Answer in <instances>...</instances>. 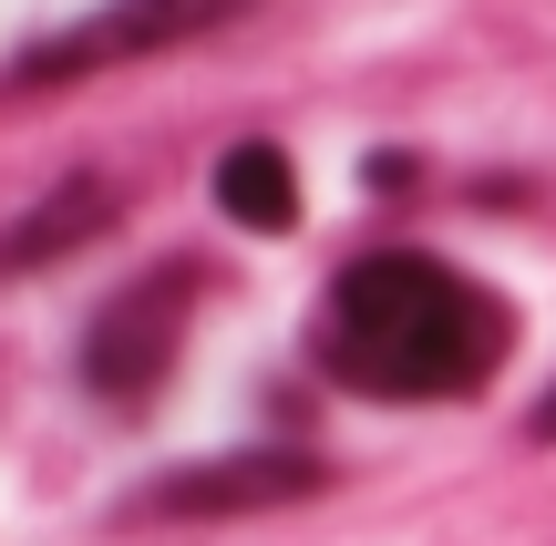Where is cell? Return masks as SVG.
Here are the masks:
<instances>
[{"label":"cell","instance_id":"cell-5","mask_svg":"<svg viewBox=\"0 0 556 546\" xmlns=\"http://www.w3.org/2000/svg\"><path fill=\"white\" fill-rule=\"evenodd\" d=\"M206 186H217V206H227L238 227H258V238L299 227V176H289V155H278V144H227Z\"/></svg>","mask_w":556,"mask_h":546},{"label":"cell","instance_id":"cell-1","mask_svg":"<svg viewBox=\"0 0 556 546\" xmlns=\"http://www.w3.org/2000/svg\"><path fill=\"white\" fill-rule=\"evenodd\" d=\"M505 341H516L505 300L422 247H381V258L340 268L330 289V371L361 392H402V403L475 392L505 361Z\"/></svg>","mask_w":556,"mask_h":546},{"label":"cell","instance_id":"cell-2","mask_svg":"<svg viewBox=\"0 0 556 546\" xmlns=\"http://www.w3.org/2000/svg\"><path fill=\"white\" fill-rule=\"evenodd\" d=\"M176 341H186V268H165L155 289H124V300L93 320L83 382H93L103 403H144V392L176 371Z\"/></svg>","mask_w":556,"mask_h":546},{"label":"cell","instance_id":"cell-7","mask_svg":"<svg viewBox=\"0 0 556 546\" xmlns=\"http://www.w3.org/2000/svg\"><path fill=\"white\" fill-rule=\"evenodd\" d=\"M526 433H536V444H556V392H546L536 412H526Z\"/></svg>","mask_w":556,"mask_h":546},{"label":"cell","instance_id":"cell-4","mask_svg":"<svg viewBox=\"0 0 556 546\" xmlns=\"http://www.w3.org/2000/svg\"><path fill=\"white\" fill-rule=\"evenodd\" d=\"M289 495H319L309 454H217V465H176L165 485H144V516H258Z\"/></svg>","mask_w":556,"mask_h":546},{"label":"cell","instance_id":"cell-6","mask_svg":"<svg viewBox=\"0 0 556 546\" xmlns=\"http://www.w3.org/2000/svg\"><path fill=\"white\" fill-rule=\"evenodd\" d=\"M103 206H114V196H103L93 176H83V186H62V196H41L31 217L0 238V279H11V268H31V258H52V247H73V238H93V227H103Z\"/></svg>","mask_w":556,"mask_h":546},{"label":"cell","instance_id":"cell-3","mask_svg":"<svg viewBox=\"0 0 556 546\" xmlns=\"http://www.w3.org/2000/svg\"><path fill=\"white\" fill-rule=\"evenodd\" d=\"M248 0H103L83 31L21 52V82H52V73H93V62H135V52H165V41H197L217 21H238Z\"/></svg>","mask_w":556,"mask_h":546}]
</instances>
